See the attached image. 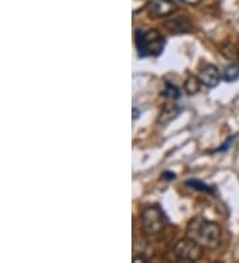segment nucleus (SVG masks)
I'll list each match as a JSON object with an SVG mask.
<instances>
[{"label":"nucleus","instance_id":"f257e3e1","mask_svg":"<svg viewBox=\"0 0 239 263\" xmlns=\"http://www.w3.org/2000/svg\"><path fill=\"white\" fill-rule=\"evenodd\" d=\"M186 235L204 249H217L221 243L222 230L219 224L208 221L206 218L197 217L189 222L186 228Z\"/></svg>","mask_w":239,"mask_h":263},{"label":"nucleus","instance_id":"f03ea898","mask_svg":"<svg viewBox=\"0 0 239 263\" xmlns=\"http://www.w3.org/2000/svg\"><path fill=\"white\" fill-rule=\"evenodd\" d=\"M136 44H137L140 57H155L160 56L162 51H164L165 40L155 29H151V31L137 29V32H136Z\"/></svg>","mask_w":239,"mask_h":263},{"label":"nucleus","instance_id":"7ed1b4c3","mask_svg":"<svg viewBox=\"0 0 239 263\" xmlns=\"http://www.w3.org/2000/svg\"><path fill=\"white\" fill-rule=\"evenodd\" d=\"M173 253L177 259L183 262H197L204 255V247L191 238L179 239L173 247Z\"/></svg>","mask_w":239,"mask_h":263},{"label":"nucleus","instance_id":"20e7f679","mask_svg":"<svg viewBox=\"0 0 239 263\" xmlns=\"http://www.w3.org/2000/svg\"><path fill=\"white\" fill-rule=\"evenodd\" d=\"M142 226L148 235H157L165 229L166 217L158 207H146L141 213Z\"/></svg>","mask_w":239,"mask_h":263},{"label":"nucleus","instance_id":"39448f33","mask_svg":"<svg viewBox=\"0 0 239 263\" xmlns=\"http://www.w3.org/2000/svg\"><path fill=\"white\" fill-rule=\"evenodd\" d=\"M149 14L154 18H165L174 14L177 11V6L172 0H151L148 6Z\"/></svg>","mask_w":239,"mask_h":263},{"label":"nucleus","instance_id":"423d86ee","mask_svg":"<svg viewBox=\"0 0 239 263\" xmlns=\"http://www.w3.org/2000/svg\"><path fill=\"white\" fill-rule=\"evenodd\" d=\"M200 79L202 81V84H205L208 88H215L221 81V72L215 65L209 64L201 70Z\"/></svg>","mask_w":239,"mask_h":263},{"label":"nucleus","instance_id":"0eeeda50","mask_svg":"<svg viewBox=\"0 0 239 263\" xmlns=\"http://www.w3.org/2000/svg\"><path fill=\"white\" fill-rule=\"evenodd\" d=\"M165 27L169 29L172 33H187L191 31V23L185 16H177V18H172L165 23Z\"/></svg>","mask_w":239,"mask_h":263},{"label":"nucleus","instance_id":"6e6552de","mask_svg":"<svg viewBox=\"0 0 239 263\" xmlns=\"http://www.w3.org/2000/svg\"><path fill=\"white\" fill-rule=\"evenodd\" d=\"M201 84H202V81H201L200 78H197V76H190L185 81L183 88H185V92H186L187 95H195V93L200 92Z\"/></svg>","mask_w":239,"mask_h":263},{"label":"nucleus","instance_id":"1a4fd4ad","mask_svg":"<svg viewBox=\"0 0 239 263\" xmlns=\"http://www.w3.org/2000/svg\"><path fill=\"white\" fill-rule=\"evenodd\" d=\"M223 79L227 83H234L239 79V64H230L223 70Z\"/></svg>","mask_w":239,"mask_h":263},{"label":"nucleus","instance_id":"9d476101","mask_svg":"<svg viewBox=\"0 0 239 263\" xmlns=\"http://www.w3.org/2000/svg\"><path fill=\"white\" fill-rule=\"evenodd\" d=\"M186 185L190 186L191 189L205 192V193H214V186L206 185V183L201 182L198 179H190V181H186Z\"/></svg>","mask_w":239,"mask_h":263},{"label":"nucleus","instance_id":"9b49d317","mask_svg":"<svg viewBox=\"0 0 239 263\" xmlns=\"http://www.w3.org/2000/svg\"><path fill=\"white\" fill-rule=\"evenodd\" d=\"M161 96H165V97H169V98H178L179 97V92L174 85L169 84V83H166L165 85V89L161 92Z\"/></svg>","mask_w":239,"mask_h":263},{"label":"nucleus","instance_id":"f8f14e48","mask_svg":"<svg viewBox=\"0 0 239 263\" xmlns=\"http://www.w3.org/2000/svg\"><path fill=\"white\" fill-rule=\"evenodd\" d=\"M177 113H178V112H177L176 109H173V108H165V109H164V110H162V112H161V116H160L158 121H160V123H162V124L168 123V121H170V120L174 119V117H176Z\"/></svg>","mask_w":239,"mask_h":263},{"label":"nucleus","instance_id":"ddd939ff","mask_svg":"<svg viewBox=\"0 0 239 263\" xmlns=\"http://www.w3.org/2000/svg\"><path fill=\"white\" fill-rule=\"evenodd\" d=\"M236 138H238V134L230 137L229 140L226 141V142H223V145H222L221 147H218V149H217V152H225V151H227V149H230V146H231L232 142H234V141H235Z\"/></svg>","mask_w":239,"mask_h":263},{"label":"nucleus","instance_id":"4468645a","mask_svg":"<svg viewBox=\"0 0 239 263\" xmlns=\"http://www.w3.org/2000/svg\"><path fill=\"white\" fill-rule=\"evenodd\" d=\"M162 178L166 179V181H172V179L176 178V174L173 172H164L162 173Z\"/></svg>","mask_w":239,"mask_h":263},{"label":"nucleus","instance_id":"2eb2a0df","mask_svg":"<svg viewBox=\"0 0 239 263\" xmlns=\"http://www.w3.org/2000/svg\"><path fill=\"white\" fill-rule=\"evenodd\" d=\"M181 2H183V3H186V4H190V6H197L201 0H181Z\"/></svg>","mask_w":239,"mask_h":263},{"label":"nucleus","instance_id":"dca6fc26","mask_svg":"<svg viewBox=\"0 0 239 263\" xmlns=\"http://www.w3.org/2000/svg\"><path fill=\"white\" fill-rule=\"evenodd\" d=\"M138 117V109L137 108H133V119L136 120Z\"/></svg>","mask_w":239,"mask_h":263},{"label":"nucleus","instance_id":"f3484780","mask_svg":"<svg viewBox=\"0 0 239 263\" xmlns=\"http://www.w3.org/2000/svg\"><path fill=\"white\" fill-rule=\"evenodd\" d=\"M238 59H239V52H238Z\"/></svg>","mask_w":239,"mask_h":263}]
</instances>
